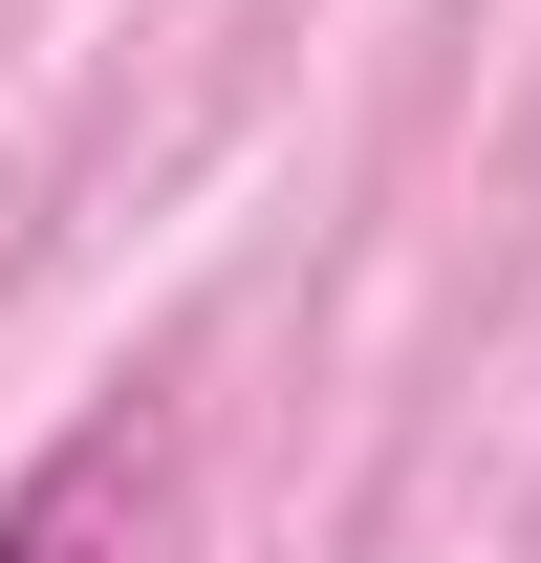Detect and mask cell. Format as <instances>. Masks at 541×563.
I'll list each match as a JSON object with an SVG mask.
<instances>
[{
	"label": "cell",
	"mask_w": 541,
	"mask_h": 563,
	"mask_svg": "<svg viewBox=\"0 0 541 563\" xmlns=\"http://www.w3.org/2000/svg\"><path fill=\"white\" fill-rule=\"evenodd\" d=\"M152 498H174V412L152 390H109V412H66L44 455H22V498H0V563H131Z\"/></svg>",
	"instance_id": "6da1fadb"
}]
</instances>
